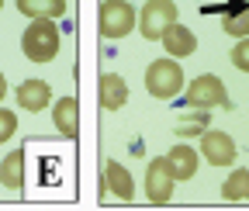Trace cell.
I'll return each mask as SVG.
<instances>
[{"label":"cell","mask_w":249,"mask_h":211,"mask_svg":"<svg viewBox=\"0 0 249 211\" xmlns=\"http://www.w3.org/2000/svg\"><path fill=\"white\" fill-rule=\"evenodd\" d=\"M24 18H62L66 14V0H14Z\"/></svg>","instance_id":"16"},{"label":"cell","mask_w":249,"mask_h":211,"mask_svg":"<svg viewBox=\"0 0 249 211\" xmlns=\"http://www.w3.org/2000/svg\"><path fill=\"white\" fill-rule=\"evenodd\" d=\"M0 7H4V0H0Z\"/></svg>","instance_id":"22"},{"label":"cell","mask_w":249,"mask_h":211,"mask_svg":"<svg viewBox=\"0 0 249 211\" xmlns=\"http://www.w3.org/2000/svg\"><path fill=\"white\" fill-rule=\"evenodd\" d=\"M197 142H201V156H204L211 166H235V142H232L229 132L208 128V132H201Z\"/></svg>","instance_id":"7"},{"label":"cell","mask_w":249,"mask_h":211,"mask_svg":"<svg viewBox=\"0 0 249 211\" xmlns=\"http://www.w3.org/2000/svg\"><path fill=\"white\" fill-rule=\"evenodd\" d=\"M160 42H163V49H166L170 59H187V55H194V52H197V35L191 32V28L177 24V21L160 35Z\"/></svg>","instance_id":"8"},{"label":"cell","mask_w":249,"mask_h":211,"mask_svg":"<svg viewBox=\"0 0 249 211\" xmlns=\"http://www.w3.org/2000/svg\"><path fill=\"white\" fill-rule=\"evenodd\" d=\"M222 11V32L232 38H246L249 35V0H229Z\"/></svg>","instance_id":"12"},{"label":"cell","mask_w":249,"mask_h":211,"mask_svg":"<svg viewBox=\"0 0 249 211\" xmlns=\"http://www.w3.org/2000/svg\"><path fill=\"white\" fill-rule=\"evenodd\" d=\"M18 104H21L24 111H42V107H49V104H52V87H49L45 80H24V83L18 87Z\"/></svg>","instance_id":"13"},{"label":"cell","mask_w":249,"mask_h":211,"mask_svg":"<svg viewBox=\"0 0 249 211\" xmlns=\"http://www.w3.org/2000/svg\"><path fill=\"white\" fill-rule=\"evenodd\" d=\"M52 122H55L62 139L73 142L80 135V104H76V97H59L52 104Z\"/></svg>","instance_id":"10"},{"label":"cell","mask_w":249,"mask_h":211,"mask_svg":"<svg viewBox=\"0 0 249 211\" xmlns=\"http://www.w3.org/2000/svg\"><path fill=\"white\" fill-rule=\"evenodd\" d=\"M180 87H187V83H183V70H180L177 59H156V63H149V70H145V90H149V97L170 101V97L180 94Z\"/></svg>","instance_id":"2"},{"label":"cell","mask_w":249,"mask_h":211,"mask_svg":"<svg viewBox=\"0 0 249 211\" xmlns=\"http://www.w3.org/2000/svg\"><path fill=\"white\" fill-rule=\"evenodd\" d=\"M97 21H101V35L104 38H124L135 28L139 14H135V7L128 4V0H104Z\"/></svg>","instance_id":"4"},{"label":"cell","mask_w":249,"mask_h":211,"mask_svg":"<svg viewBox=\"0 0 249 211\" xmlns=\"http://www.w3.org/2000/svg\"><path fill=\"white\" fill-rule=\"evenodd\" d=\"M229 63H232L235 70H242V73H249V35L235 42V49H232V55H229Z\"/></svg>","instance_id":"19"},{"label":"cell","mask_w":249,"mask_h":211,"mask_svg":"<svg viewBox=\"0 0 249 211\" xmlns=\"http://www.w3.org/2000/svg\"><path fill=\"white\" fill-rule=\"evenodd\" d=\"M183 101H187V107H194V111L229 107L225 83H222V76H214V73H201V76H194L191 83H187V90H183Z\"/></svg>","instance_id":"3"},{"label":"cell","mask_w":249,"mask_h":211,"mask_svg":"<svg viewBox=\"0 0 249 211\" xmlns=\"http://www.w3.org/2000/svg\"><path fill=\"white\" fill-rule=\"evenodd\" d=\"M0 184H4L7 191H21L24 187V153L21 149H14L11 156H4V163H0Z\"/></svg>","instance_id":"15"},{"label":"cell","mask_w":249,"mask_h":211,"mask_svg":"<svg viewBox=\"0 0 249 211\" xmlns=\"http://www.w3.org/2000/svg\"><path fill=\"white\" fill-rule=\"evenodd\" d=\"M21 52L28 63H52L59 55V28L52 18H31L21 35Z\"/></svg>","instance_id":"1"},{"label":"cell","mask_w":249,"mask_h":211,"mask_svg":"<svg viewBox=\"0 0 249 211\" xmlns=\"http://www.w3.org/2000/svg\"><path fill=\"white\" fill-rule=\"evenodd\" d=\"M166 163H170V170H173L177 180H191L197 173V149H191L187 142H177L166 153Z\"/></svg>","instance_id":"14"},{"label":"cell","mask_w":249,"mask_h":211,"mask_svg":"<svg viewBox=\"0 0 249 211\" xmlns=\"http://www.w3.org/2000/svg\"><path fill=\"white\" fill-rule=\"evenodd\" d=\"M14 132H18V114L0 107V145L11 142V139H14Z\"/></svg>","instance_id":"20"},{"label":"cell","mask_w":249,"mask_h":211,"mask_svg":"<svg viewBox=\"0 0 249 211\" xmlns=\"http://www.w3.org/2000/svg\"><path fill=\"white\" fill-rule=\"evenodd\" d=\"M208 122H211L208 111H201V114H183L180 122H177V135H180V139H201V132H208Z\"/></svg>","instance_id":"18"},{"label":"cell","mask_w":249,"mask_h":211,"mask_svg":"<svg viewBox=\"0 0 249 211\" xmlns=\"http://www.w3.org/2000/svg\"><path fill=\"white\" fill-rule=\"evenodd\" d=\"M97 101H101L104 111H121L124 104H128V83H124V76L104 73L101 83H97Z\"/></svg>","instance_id":"9"},{"label":"cell","mask_w":249,"mask_h":211,"mask_svg":"<svg viewBox=\"0 0 249 211\" xmlns=\"http://www.w3.org/2000/svg\"><path fill=\"white\" fill-rule=\"evenodd\" d=\"M104 187H107V194H114L118 201H132V197H135V180H132V173L124 170L118 159H107V163H104Z\"/></svg>","instance_id":"11"},{"label":"cell","mask_w":249,"mask_h":211,"mask_svg":"<svg viewBox=\"0 0 249 211\" xmlns=\"http://www.w3.org/2000/svg\"><path fill=\"white\" fill-rule=\"evenodd\" d=\"M173 184H177V176L166 163V156H156L149 166H145V197L152 204H166L173 197Z\"/></svg>","instance_id":"6"},{"label":"cell","mask_w":249,"mask_h":211,"mask_svg":"<svg viewBox=\"0 0 249 211\" xmlns=\"http://www.w3.org/2000/svg\"><path fill=\"white\" fill-rule=\"evenodd\" d=\"M222 197L225 201H249V170H232L222 184Z\"/></svg>","instance_id":"17"},{"label":"cell","mask_w":249,"mask_h":211,"mask_svg":"<svg viewBox=\"0 0 249 211\" xmlns=\"http://www.w3.org/2000/svg\"><path fill=\"white\" fill-rule=\"evenodd\" d=\"M7 97V80H4V73H0V101Z\"/></svg>","instance_id":"21"},{"label":"cell","mask_w":249,"mask_h":211,"mask_svg":"<svg viewBox=\"0 0 249 211\" xmlns=\"http://www.w3.org/2000/svg\"><path fill=\"white\" fill-rule=\"evenodd\" d=\"M173 21H177V4L173 0H145L142 11H139V32L152 42V38H160Z\"/></svg>","instance_id":"5"}]
</instances>
